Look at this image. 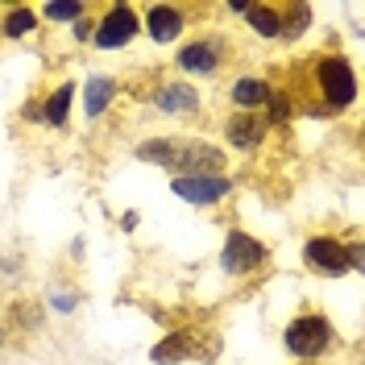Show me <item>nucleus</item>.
Instances as JSON below:
<instances>
[{
	"instance_id": "6ab92c4d",
	"label": "nucleus",
	"mask_w": 365,
	"mask_h": 365,
	"mask_svg": "<svg viewBox=\"0 0 365 365\" xmlns=\"http://www.w3.org/2000/svg\"><path fill=\"white\" fill-rule=\"evenodd\" d=\"M303 25H307V9H291V13H287V21H282V34H287V38H295V34H303Z\"/></svg>"
},
{
	"instance_id": "ddd939ff",
	"label": "nucleus",
	"mask_w": 365,
	"mask_h": 365,
	"mask_svg": "<svg viewBox=\"0 0 365 365\" xmlns=\"http://www.w3.org/2000/svg\"><path fill=\"white\" fill-rule=\"evenodd\" d=\"M158 108L162 113H191V108H195V91L191 88H162Z\"/></svg>"
},
{
	"instance_id": "a211bd4d",
	"label": "nucleus",
	"mask_w": 365,
	"mask_h": 365,
	"mask_svg": "<svg viewBox=\"0 0 365 365\" xmlns=\"http://www.w3.org/2000/svg\"><path fill=\"white\" fill-rule=\"evenodd\" d=\"M79 13H83V9H79L75 0H71V4H63V0H58V4H46V17H50V21H75Z\"/></svg>"
},
{
	"instance_id": "423d86ee",
	"label": "nucleus",
	"mask_w": 365,
	"mask_h": 365,
	"mask_svg": "<svg viewBox=\"0 0 365 365\" xmlns=\"http://www.w3.org/2000/svg\"><path fill=\"white\" fill-rule=\"evenodd\" d=\"M307 262L324 274H341L349 270V262H344V250L336 241H328V237H316V241H307Z\"/></svg>"
},
{
	"instance_id": "aec40b11",
	"label": "nucleus",
	"mask_w": 365,
	"mask_h": 365,
	"mask_svg": "<svg viewBox=\"0 0 365 365\" xmlns=\"http://www.w3.org/2000/svg\"><path fill=\"white\" fill-rule=\"evenodd\" d=\"M266 104H270L274 120H287V116H291V104H287V96H282V91H270V100H266Z\"/></svg>"
},
{
	"instance_id": "9b49d317",
	"label": "nucleus",
	"mask_w": 365,
	"mask_h": 365,
	"mask_svg": "<svg viewBox=\"0 0 365 365\" xmlns=\"http://www.w3.org/2000/svg\"><path fill=\"white\" fill-rule=\"evenodd\" d=\"M245 17H250V25L262 34V38H278V34H282V13H274V9H266V4H250Z\"/></svg>"
},
{
	"instance_id": "2eb2a0df",
	"label": "nucleus",
	"mask_w": 365,
	"mask_h": 365,
	"mask_svg": "<svg viewBox=\"0 0 365 365\" xmlns=\"http://www.w3.org/2000/svg\"><path fill=\"white\" fill-rule=\"evenodd\" d=\"M71 96H75V88H58L54 91V96H50V104H46V120H50V125H63V120H67V108H71Z\"/></svg>"
},
{
	"instance_id": "6e6552de",
	"label": "nucleus",
	"mask_w": 365,
	"mask_h": 365,
	"mask_svg": "<svg viewBox=\"0 0 365 365\" xmlns=\"http://www.w3.org/2000/svg\"><path fill=\"white\" fill-rule=\"evenodd\" d=\"M145 29H150V38H154V42H170V38H179V29H182L179 9L154 4V9L145 13Z\"/></svg>"
},
{
	"instance_id": "9d476101",
	"label": "nucleus",
	"mask_w": 365,
	"mask_h": 365,
	"mask_svg": "<svg viewBox=\"0 0 365 365\" xmlns=\"http://www.w3.org/2000/svg\"><path fill=\"white\" fill-rule=\"evenodd\" d=\"M266 100H270V88L262 79H237L232 83V104H241V108H257Z\"/></svg>"
},
{
	"instance_id": "20e7f679",
	"label": "nucleus",
	"mask_w": 365,
	"mask_h": 365,
	"mask_svg": "<svg viewBox=\"0 0 365 365\" xmlns=\"http://www.w3.org/2000/svg\"><path fill=\"white\" fill-rule=\"evenodd\" d=\"M175 195H182L187 204H216L220 195H228V179H220V175H182V179H175Z\"/></svg>"
},
{
	"instance_id": "f03ea898",
	"label": "nucleus",
	"mask_w": 365,
	"mask_h": 365,
	"mask_svg": "<svg viewBox=\"0 0 365 365\" xmlns=\"http://www.w3.org/2000/svg\"><path fill=\"white\" fill-rule=\"evenodd\" d=\"M319 88H324V96H328V104H332V108L353 104L357 83H353L349 63H344V58H324V63H319Z\"/></svg>"
},
{
	"instance_id": "f8f14e48",
	"label": "nucleus",
	"mask_w": 365,
	"mask_h": 365,
	"mask_svg": "<svg viewBox=\"0 0 365 365\" xmlns=\"http://www.w3.org/2000/svg\"><path fill=\"white\" fill-rule=\"evenodd\" d=\"M179 63L187 71H216V46H207V42H195V46H187L179 54Z\"/></svg>"
},
{
	"instance_id": "4468645a",
	"label": "nucleus",
	"mask_w": 365,
	"mask_h": 365,
	"mask_svg": "<svg viewBox=\"0 0 365 365\" xmlns=\"http://www.w3.org/2000/svg\"><path fill=\"white\" fill-rule=\"evenodd\" d=\"M108 100H113V79H91L88 83V116H100Z\"/></svg>"
},
{
	"instance_id": "1a4fd4ad",
	"label": "nucleus",
	"mask_w": 365,
	"mask_h": 365,
	"mask_svg": "<svg viewBox=\"0 0 365 365\" xmlns=\"http://www.w3.org/2000/svg\"><path fill=\"white\" fill-rule=\"evenodd\" d=\"M262 133H266V125H262V120H253V116H245V113L228 120V141H232V145H241V150H253V145L262 141Z\"/></svg>"
},
{
	"instance_id": "f3484780",
	"label": "nucleus",
	"mask_w": 365,
	"mask_h": 365,
	"mask_svg": "<svg viewBox=\"0 0 365 365\" xmlns=\"http://www.w3.org/2000/svg\"><path fill=\"white\" fill-rule=\"evenodd\" d=\"M182 353H187V341H182V336H166V341L158 344V349H154V361H179Z\"/></svg>"
},
{
	"instance_id": "0eeeda50",
	"label": "nucleus",
	"mask_w": 365,
	"mask_h": 365,
	"mask_svg": "<svg viewBox=\"0 0 365 365\" xmlns=\"http://www.w3.org/2000/svg\"><path fill=\"white\" fill-rule=\"evenodd\" d=\"M220 150H212V145H200V141H191V145H182V141H175V158H170V166H195V170H216L220 166Z\"/></svg>"
},
{
	"instance_id": "f257e3e1",
	"label": "nucleus",
	"mask_w": 365,
	"mask_h": 365,
	"mask_svg": "<svg viewBox=\"0 0 365 365\" xmlns=\"http://www.w3.org/2000/svg\"><path fill=\"white\" fill-rule=\"evenodd\" d=\"M328 336H332V328H328L324 316H299L295 324L287 328V349H291L295 357H316V353H324Z\"/></svg>"
},
{
	"instance_id": "dca6fc26",
	"label": "nucleus",
	"mask_w": 365,
	"mask_h": 365,
	"mask_svg": "<svg viewBox=\"0 0 365 365\" xmlns=\"http://www.w3.org/2000/svg\"><path fill=\"white\" fill-rule=\"evenodd\" d=\"M29 29H34V13H29V9H13V13L4 17V34H9V38H25Z\"/></svg>"
},
{
	"instance_id": "39448f33",
	"label": "nucleus",
	"mask_w": 365,
	"mask_h": 365,
	"mask_svg": "<svg viewBox=\"0 0 365 365\" xmlns=\"http://www.w3.org/2000/svg\"><path fill=\"white\" fill-rule=\"evenodd\" d=\"M262 257H266V250L253 241V237H245V232H232L225 245V270L232 274H245L253 270V266H262Z\"/></svg>"
},
{
	"instance_id": "7ed1b4c3",
	"label": "nucleus",
	"mask_w": 365,
	"mask_h": 365,
	"mask_svg": "<svg viewBox=\"0 0 365 365\" xmlns=\"http://www.w3.org/2000/svg\"><path fill=\"white\" fill-rule=\"evenodd\" d=\"M137 34V13L129 9V4H116L113 13L104 17V21L96 25V46H104V50H116V46H125L129 38Z\"/></svg>"
}]
</instances>
